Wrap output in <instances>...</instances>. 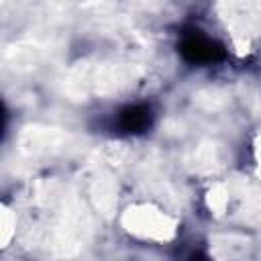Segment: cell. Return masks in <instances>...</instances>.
<instances>
[{"label":"cell","instance_id":"1","mask_svg":"<svg viewBox=\"0 0 261 261\" xmlns=\"http://www.w3.org/2000/svg\"><path fill=\"white\" fill-rule=\"evenodd\" d=\"M179 51H181L184 59L190 63H216L224 57L222 45L200 35V31H192V33L184 35Z\"/></svg>","mask_w":261,"mask_h":261},{"label":"cell","instance_id":"2","mask_svg":"<svg viewBox=\"0 0 261 261\" xmlns=\"http://www.w3.org/2000/svg\"><path fill=\"white\" fill-rule=\"evenodd\" d=\"M151 122H153V114L151 108L145 104L124 106L118 112V128L124 133H143L151 126Z\"/></svg>","mask_w":261,"mask_h":261}]
</instances>
